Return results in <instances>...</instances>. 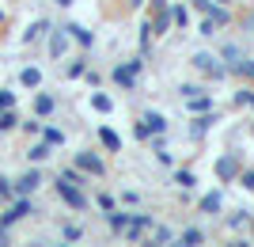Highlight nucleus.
Listing matches in <instances>:
<instances>
[{
    "label": "nucleus",
    "instance_id": "obj_1",
    "mask_svg": "<svg viewBox=\"0 0 254 247\" xmlns=\"http://www.w3.org/2000/svg\"><path fill=\"white\" fill-rule=\"evenodd\" d=\"M190 69L201 76V80H209V84H220L224 76H228L220 54H209V50H193V54H190Z\"/></svg>",
    "mask_w": 254,
    "mask_h": 247
},
{
    "label": "nucleus",
    "instance_id": "obj_2",
    "mask_svg": "<svg viewBox=\"0 0 254 247\" xmlns=\"http://www.w3.org/2000/svg\"><path fill=\"white\" fill-rule=\"evenodd\" d=\"M53 190H57V198H61L72 213H87V209H91V198L84 194V186H72V183H64V179L53 175Z\"/></svg>",
    "mask_w": 254,
    "mask_h": 247
},
{
    "label": "nucleus",
    "instance_id": "obj_3",
    "mask_svg": "<svg viewBox=\"0 0 254 247\" xmlns=\"http://www.w3.org/2000/svg\"><path fill=\"white\" fill-rule=\"evenodd\" d=\"M212 171H216V179H220L224 186L235 183V179H239V171H243V156H239V152H224L220 160L212 164Z\"/></svg>",
    "mask_w": 254,
    "mask_h": 247
},
{
    "label": "nucleus",
    "instance_id": "obj_4",
    "mask_svg": "<svg viewBox=\"0 0 254 247\" xmlns=\"http://www.w3.org/2000/svg\"><path fill=\"white\" fill-rule=\"evenodd\" d=\"M72 164H76L84 175H91V179H106V160L99 156V152H91V149H80V152L72 156Z\"/></svg>",
    "mask_w": 254,
    "mask_h": 247
},
{
    "label": "nucleus",
    "instance_id": "obj_5",
    "mask_svg": "<svg viewBox=\"0 0 254 247\" xmlns=\"http://www.w3.org/2000/svg\"><path fill=\"white\" fill-rule=\"evenodd\" d=\"M68 46H72V38H68L64 27H53V31L46 34V54H50V61H64Z\"/></svg>",
    "mask_w": 254,
    "mask_h": 247
},
{
    "label": "nucleus",
    "instance_id": "obj_6",
    "mask_svg": "<svg viewBox=\"0 0 254 247\" xmlns=\"http://www.w3.org/2000/svg\"><path fill=\"white\" fill-rule=\"evenodd\" d=\"M152 225H156V217H152V213H133V209H129V225H126L122 236H126L129 244H140V236L152 232Z\"/></svg>",
    "mask_w": 254,
    "mask_h": 247
},
{
    "label": "nucleus",
    "instance_id": "obj_7",
    "mask_svg": "<svg viewBox=\"0 0 254 247\" xmlns=\"http://www.w3.org/2000/svg\"><path fill=\"white\" fill-rule=\"evenodd\" d=\"M220 122V114L216 110H205V114H193V122H190V129H186V137L190 141H205L209 137V129Z\"/></svg>",
    "mask_w": 254,
    "mask_h": 247
},
{
    "label": "nucleus",
    "instance_id": "obj_8",
    "mask_svg": "<svg viewBox=\"0 0 254 247\" xmlns=\"http://www.w3.org/2000/svg\"><path fill=\"white\" fill-rule=\"evenodd\" d=\"M197 213L201 217H224V190H205L197 198Z\"/></svg>",
    "mask_w": 254,
    "mask_h": 247
},
{
    "label": "nucleus",
    "instance_id": "obj_9",
    "mask_svg": "<svg viewBox=\"0 0 254 247\" xmlns=\"http://www.w3.org/2000/svg\"><path fill=\"white\" fill-rule=\"evenodd\" d=\"M31 110H34V118H53V114H57V95H50V91H42V87H38V91H34V103H31Z\"/></svg>",
    "mask_w": 254,
    "mask_h": 247
},
{
    "label": "nucleus",
    "instance_id": "obj_10",
    "mask_svg": "<svg viewBox=\"0 0 254 247\" xmlns=\"http://www.w3.org/2000/svg\"><path fill=\"white\" fill-rule=\"evenodd\" d=\"M205 244H209V232L197 228V225H190V228H182L179 236H175V244H171V247H205Z\"/></svg>",
    "mask_w": 254,
    "mask_h": 247
},
{
    "label": "nucleus",
    "instance_id": "obj_11",
    "mask_svg": "<svg viewBox=\"0 0 254 247\" xmlns=\"http://www.w3.org/2000/svg\"><path fill=\"white\" fill-rule=\"evenodd\" d=\"M11 183H15V194H27V198H31V194L38 190L46 179H42V171H38V167H27V171H23L19 179H11Z\"/></svg>",
    "mask_w": 254,
    "mask_h": 247
},
{
    "label": "nucleus",
    "instance_id": "obj_12",
    "mask_svg": "<svg viewBox=\"0 0 254 247\" xmlns=\"http://www.w3.org/2000/svg\"><path fill=\"white\" fill-rule=\"evenodd\" d=\"M110 84H118L122 91H137L140 76H133V73H129V65L122 61V65H114V69H110Z\"/></svg>",
    "mask_w": 254,
    "mask_h": 247
},
{
    "label": "nucleus",
    "instance_id": "obj_13",
    "mask_svg": "<svg viewBox=\"0 0 254 247\" xmlns=\"http://www.w3.org/2000/svg\"><path fill=\"white\" fill-rule=\"evenodd\" d=\"M64 31H68V38H72V42L80 46L84 54H87V50H91V46H95V34L87 31L84 23H64Z\"/></svg>",
    "mask_w": 254,
    "mask_h": 247
},
{
    "label": "nucleus",
    "instance_id": "obj_14",
    "mask_svg": "<svg viewBox=\"0 0 254 247\" xmlns=\"http://www.w3.org/2000/svg\"><path fill=\"white\" fill-rule=\"evenodd\" d=\"M243 57H247V50H243L239 42H224V46H220V61H224V69H228V73H232Z\"/></svg>",
    "mask_w": 254,
    "mask_h": 247
},
{
    "label": "nucleus",
    "instance_id": "obj_15",
    "mask_svg": "<svg viewBox=\"0 0 254 247\" xmlns=\"http://www.w3.org/2000/svg\"><path fill=\"white\" fill-rule=\"evenodd\" d=\"M42 69H38V65H27V69H19V87H27V91H38V87H42Z\"/></svg>",
    "mask_w": 254,
    "mask_h": 247
},
{
    "label": "nucleus",
    "instance_id": "obj_16",
    "mask_svg": "<svg viewBox=\"0 0 254 247\" xmlns=\"http://www.w3.org/2000/svg\"><path fill=\"white\" fill-rule=\"evenodd\" d=\"M53 31V23L50 19H34L31 27H27V31H23V46H34L38 42V38H46V34Z\"/></svg>",
    "mask_w": 254,
    "mask_h": 247
},
{
    "label": "nucleus",
    "instance_id": "obj_17",
    "mask_svg": "<svg viewBox=\"0 0 254 247\" xmlns=\"http://www.w3.org/2000/svg\"><path fill=\"white\" fill-rule=\"evenodd\" d=\"M148 19H152V34H171V27H175V23H171V4L167 8H156Z\"/></svg>",
    "mask_w": 254,
    "mask_h": 247
},
{
    "label": "nucleus",
    "instance_id": "obj_18",
    "mask_svg": "<svg viewBox=\"0 0 254 247\" xmlns=\"http://www.w3.org/2000/svg\"><path fill=\"white\" fill-rule=\"evenodd\" d=\"M182 103H186V110H190V114H205V110H216V103H212V91L190 95V99H182Z\"/></svg>",
    "mask_w": 254,
    "mask_h": 247
},
{
    "label": "nucleus",
    "instance_id": "obj_19",
    "mask_svg": "<svg viewBox=\"0 0 254 247\" xmlns=\"http://www.w3.org/2000/svg\"><path fill=\"white\" fill-rule=\"evenodd\" d=\"M171 183L182 186V190H197V186H201V183H197V175H193L190 167H171Z\"/></svg>",
    "mask_w": 254,
    "mask_h": 247
},
{
    "label": "nucleus",
    "instance_id": "obj_20",
    "mask_svg": "<svg viewBox=\"0 0 254 247\" xmlns=\"http://www.w3.org/2000/svg\"><path fill=\"white\" fill-rule=\"evenodd\" d=\"M99 145H103L110 156H118V152H122V137H118L110 126H99Z\"/></svg>",
    "mask_w": 254,
    "mask_h": 247
},
{
    "label": "nucleus",
    "instance_id": "obj_21",
    "mask_svg": "<svg viewBox=\"0 0 254 247\" xmlns=\"http://www.w3.org/2000/svg\"><path fill=\"white\" fill-rule=\"evenodd\" d=\"M152 38H156V34H152V19H140V31H137V54H144V57L152 54Z\"/></svg>",
    "mask_w": 254,
    "mask_h": 247
},
{
    "label": "nucleus",
    "instance_id": "obj_22",
    "mask_svg": "<svg viewBox=\"0 0 254 247\" xmlns=\"http://www.w3.org/2000/svg\"><path fill=\"white\" fill-rule=\"evenodd\" d=\"M224 225H228V232L247 228V225H251V209H232V213H224Z\"/></svg>",
    "mask_w": 254,
    "mask_h": 247
},
{
    "label": "nucleus",
    "instance_id": "obj_23",
    "mask_svg": "<svg viewBox=\"0 0 254 247\" xmlns=\"http://www.w3.org/2000/svg\"><path fill=\"white\" fill-rule=\"evenodd\" d=\"M171 23L175 31H190V4H171Z\"/></svg>",
    "mask_w": 254,
    "mask_h": 247
},
{
    "label": "nucleus",
    "instance_id": "obj_24",
    "mask_svg": "<svg viewBox=\"0 0 254 247\" xmlns=\"http://www.w3.org/2000/svg\"><path fill=\"white\" fill-rule=\"evenodd\" d=\"M91 110H95V114H114V95H106V91H91Z\"/></svg>",
    "mask_w": 254,
    "mask_h": 247
},
{
    "label": "nucleus",
    "instance_id": "obj_25",
    "mask_svg": "<svg viewBox=\"0 0 254 247\" xmlns=\"http://www.w3.org/2000/svg\"><path fill=\"white\" fill-rule=\"evenodd\" d=\"M50 156H53V145H50V141H38V145L27 149V160H31V164H46Z\"/></svg>",
    "mask_w": 254,
    "mask_h": 247
},
{
    "label": "nucleus",
    "instance_id": "obj_26",
    "mask_svg": "<svg viewBox=\"0 0 254 247\" xmlns=\"http://www.w3.org/2000/svg\"><path fill=\"white\" fill-rule=\"evenodd\" d=\"M228 76H232V80H247V84H254V57H243Z\"/></svg>",
    "mask_w": 254,
    "mask_h": 247
},
{
    "label": "nucleus",
    "instance_id": "obj_27",
    "mask_svg": "<svg viewBox=\"0 0 254 247\" xmlns=\"http://www.w3.org/2000/svg\"><path fill=\"white\" fill-rule=\"evenodd\" d=\"M87 69H91V65H87V54H80V57H72V61L64 65V76H68V80H80Z\"/></svg>",
    "mask_w": 254,
    "mask_h": 247
},
{
    "label": "nucleus",
    "instance_id": "obj_28",
    "mask_svg": "<svg viewBox=\"0 0 254 247\" xmlns=\"http://www.w3.org/2000/svg\"><path fill=\"white\" fill-rule=\"evenodd\" d=\"M140 118H144V122L152 126V133H167V129H171V122L163 118L159 110H140Z\"/></svg>",
    "mask_w": 254,
    "mask_h": 247
},
{
    "label": "nucleus",
    "instance_id": "obj_29",
    "mask_svg": "<svg viewBox=\"0 0 254 247\" xmlns=\"http://www.w3.org/2000/svg\"><path fill=\"white\" fill-rule=\"evenodd\" d=\"M57 179H64V183H72V186H87V179H91V175H84L80 171V167H61V171H57Z\"/></svg>",
    "mask_w": 254,
    "mask_h": 247
},
{
    "label": "nucleus",
    "instance_id": "obj_30",
    "mask_svg": "<svg viewBox=\"0 0 254 247\" xmlns=\"http://www.w3.org/2000/svg\"><path fill=\"white\" fill-rule=\"evenodd\" d=\"M103 217H106V225H110V232H114V236H122V232H126L129 209H126V213H122V209H114V213H103Z\"/></svg>",
    "mask_w": 254,
    "mask_h": 247
},
{
    "label": "nucleus",
    "instance_id": "obj_31",
    "mask_svg": "<svg viewBox=\"0 0 254 247\" xmlns=\"http://www.w3.org/2000/svg\"><path fill=\"white\" fill-rule=\"evenodd\" d=\"M11 129H19V110L15 107L0 110V133H11Z\"/></svg>",
    "mask_w": 254,
    "mask_h": 247
},
{
    "label": "nucleus",
    "instance_id": "obj_32",
    "mask_svg": "<svg viewBox=\"0 0 254 247\" xmlns=\"http://www.w3.org/2000/svg\"><path fill=\"white\" fill-rule=\"evenodd\" d=\"M152 240H156L159 247H171V244H175V232H171L167 225H159V221H156V225H152Z\"/></svg>",
    "mask_w": 254,
    "mask_h": 247
},
{
    "label": "nucleus",
    "instance_id": "obj_33",
    "mask_svg": "<svg viewBox=\"0 0 254 247\" xmlns=\"http://www.w3.org/2000/svg\"><path fill=\"white\" fill-rule=\"evenodd\" d=\"M61 236L68 240V244H80V240H84V225H76V221H64V225H61Z\"/></svg>",
    "mask_w": 254,
    "mask_h": 247
},
{
    "label": "nucleus",
    "instance_id": "obj_34",
    "mask_svg": "<svg viewBox=\"0 0 254 247\" xmlns=\"http://www.w3.org/2000/svg\"><path fill=\"white\" fill-rule=\"evenodd\" d=\"M133 137H137L140 145H148V141L156 137V133H152V126H148L144 118H137V122H133Z\"/></svg>",
    "mask_w": 254,
    "mask_h": 247
},
{
    "label": "nucleus",
    "instance_id": "obj_35",
    "mask_svg": "<svg viewBox=\"0 0 254 247\" xmlns=\"http://www.w3.org/2000/svg\"><path fill=\"white\" fill-rule=\"evenodd\" d=\"M95 205L103 209V213H114V209H118V198H114L110 190H99V194H95Z\"/></svg>",
    "mask_w": 254,
    "mask_h": 247
},
{
    "label": "nucleus",
    "instance_id": "obj_36",
    "mask_svg": "<svg viewBox=\"0 0 254 247\" xmlns=\"http://www.w3.org/2000/svg\"><path fill=\"white\" fill-rule=\"evenodd\" d=\"M42 141H50L53 149H61V145H64V129H57V126H42Z\"/></svg>",
    "mask_w": 254,
    "mask_h": 247
},
{
    "label": "nucleus",
    "instance_id": "obj_37",
    "mask_svg": "<svg viewBox=\"0 0 254 247\" xmlns=\"http://www.w3.org/2000/svg\"><path fill=\"white\" fill-rule=\"evenodd\" d=\"M251 99H254V87H239V91L232 95V107L243 110V107H251Z\"/></svg>",
    "mask_w": 254,
    "mask_h": 247
},
{
    "label": "nucleus",
    "instance_id": "obj_38",
    "mask_svg": "<svg viewBox=\"0 0 254 247\" xmlns=\"http://www.w3.org/2000/svg\"><path fill=\"white\" fill-rule=\"evenodd\" d=\"M11 198H15V183H11L8 175H0V202L8 205V202H11Z\"/></svg>",
    "mask_w": 254,
    "mask_h": 247
},
{
    "label": "nucleus",
    "instance_id": "obj_39",
    "mask_svg": "<svg viewBox=\"0 0 254 247\" xmlns=\"http://www.w3.org/2000/svg\"><path fill=\"white\" fill-rule=\"evenodd\" d=\"M175 91H179V99H190V95H201V91H209V87H205V84H179Z\"/></svg>",
    "mask_w": 254,
    "mask_h": 247
},
{
    "label": "nucleus",
    "instance_id": "obj_40",
    "mask_svg": "<svg viewBox=\"0 0 254 247\" xmlns=\"http://www.w3.org/2000/svg\"><path fill=\"white\" fill-rule=\"evenodd\" d=\"M19 129L27 137H42V118H31V122H19Z\"/></svg>",
    "mask_w": 254,
    "mask_h": 247
},
{
    "label": "nucleus",
    "instance_id": "obj_41",
    "mask_svg": "<svg viewBox=\"0 0 254 247\" xmlns=\"http://www.w3.org/2000/svg\"><path fill=\"white\" fill-rule=\"evenodd\" d=\"M197 31H201V34H205V38H212V34L220 31V27H216V23H212V19H209V15H197Z\"/></svg>",
    "mask_w": 254,
    "mask_h": 247
},
{
    "label": "nucleus",
    "instance_id": "obj_42",
    "mask_svg": "<svg viewBox=\"0 0 254 247\" xmlns=\"http://www.w3.org/2000/svg\"><path fill=\"white\" fill-rule=\"evenodd\" d=\"M235 183L243 186V190H251V194H254V167H243V171H239V179H235Z\"/></svg>",
    "mask_w": 254,
    "mask_h": 247
},
{
    "label": "nucleus",
    "instance_id": "obj_43",
    "mask_svg": "<svg viewBox=\"0 0 254 247\" xmlns=\"http://www.w3.org/2000/svg\"><path fill=\"white\" fill-rule=\"evenodd\" d=\"M190 11H193V15H209V11H212V0H190Z\"/></svg>",
    "mask_w": 254,
    "mask_h": 247
},
{
    "label": "nucleus",
    "instance_id": "obj_44",
    "mask_svg": "<svg viewBox=\"0 0 254 247\" xmlns=\"http://www.w3.org/2000/svg\"><path fill=\"white\" fill-rule=\"evenodd\" d=\"M8 107H15V91H11V87H0V110H8Z\"/></svg>",
    "mask_w": 254,
    "mask_h": 247
},
{
    "label": "nucleus",
    "instance_id": "obj_45",
    "mask_svg": "<svg viewBox=\"0 0 254 247\" xmlns=\"http://www.w3.org/2000/svg\"><path fill=\"white\" fill-rule=\"evenodd\" d=\"M122 202H126L129 209H137V205H140V190H126V194H122Z\"/></svg>",
    "mask_w": 254,
    "mask_h": 247
},
{
    "label": "nucleus",
    "instance_id": "obj_46",
    "mask_svg": "<svg viewBox=\"0 0 254 247\" xmlns=\"http://www.w3.org/2000/svg\"><path fill=\"white\" fill-rule=\"evenodd\" d=\"M156 160H159V164H163V167H175V156H171V152H167V149H159V152H156Z\"/></svg>",
    "mask_w": 254,
    "mask_h": 247
},
{
    "label": "nucleus",
    "instance_id": "obj_47",
    "mask_svg": "<svg viewBox=\"0 0 254 247\" xmlns=\"http://www.w3.org/2000/svg\"><path fill=\"white\" fill-rule=\"evenodd\" d=\"M84 80H87L91 87H99V84H103V73H95V69H87V73H84Z\"/></svg>",
    "mask_w": 254,
    "mask_h": 247
},
{
    "label": "nucleus",
    "instance_id": "obj_48",
    "mask_svg": "<svg viewBox=\"0 0 254 247\" xmlns=\"http://www.w3.org/2000/svg\"><path fill=\"white\" fill-rule=\"evenodd\" d=\"M228 247H254V240H232Z\"/></svg>",
    "mask_w": 254,
    "mask_h": 247
},
{
    "label": "nucleus",
    "instance_id": "obj_49",
    "mask_svg": "<svg viewBox=\"0 0 254 247\" xmlns=\"http://www.w3.org/2000/svg\"><path fill=\"white\" fill-rule=\"evenodd\" d=\"M140 4H148V0H126V8H129V11H137Z\"/></svg>",
    "mask_w": 254,
    "mask_h": 247
},
{
    "label": "nucleus",
    "instance_id": "obj_50",
    "mask_svg": "<svg viewBox=\"0 0 254 247\" xmlns=\"http://www.w3.org/2000/svg\"><path fill=\"white\" fill-rule=\"evenodd\" d=\"M140 247H159V244H156L152 236H140Z\"/></svg>",
    "mask_w": 254,
    "mask_h": 247
},
{
    "label": "nucleus",
    "instance_id": "obj_51",
    "mask_svg": "<svg viewBox=\"0 0 254 247\" xmlns=\"http://www.w3.org/2000/svg\"><path fill=\"white\" fill-rule=\"evenodd\" d=\"M53 4H57V8H72L76 0H53Z\"/></svg>",
    "mask_w": 254,
    "mask_h": 247
},
{
    "label": "nucleus",
    "instance_id": "obj_52",
    "mask_svg": "<svg viewBox=\"0 0 254 247\" xmlns=\"http://www.w3.org/2000/svg\"><path fill=\"white\" fill-rule=\"evenodd\" d=\"M212 4H224V8H232V0H212Z\"/></svg>",
    "mask_w": 254,
    "mask_h": 247
},
{
    "label": "nucleus",
    "instance_id": "obj_53",
    "mask_svg": "<svg viewBox=\"0 0 254 247\" xmlns=\"http://www.w3.org/2000/svg\"><path fill=\"white\" fill-rule=\"evenodd\" d=\"M247 228H251V236H254V213H251V225H247Z\"/></svg>",
    "mask_w": 254,
    "mask_h": 247
},
{
    "label": "nucleus",
    "instance_id": "obj_54",
    "mask_svg": "<svg viewBox=\"0 0 254 247\" xmlns=\"http://www.w3.org/2000/svg\"><path fill=\"white\" fill-rule=\"evenodd\" d=\"M251 34H254V15H251Z\"/></svg>",
    "mask_w": 254,
    "mask_h": 247
},
{
    "label": "nucleus",
    "instance_id": "obj_55",
    "mask_svg": "<svg viewBox=\"0 0 254 247\" xmlns=\"http://www.w3.org/2000/svg\"><path fill=\"white\" fill-rule=\"evenodd\" d=\"M0 23H4V8H0Z\"/></svg>",
    "mask_w": 254,
    "mask_h": 247
},
{
    "label": "nucleus",
    "instance_id": "obj_56",
    "mask_svg": "<svg viewBox=\"0 0 254 247\" xmlns=\"http://www.w3.org/2000/svg\"><path fill=\"white\" fill-rule=\"evenodd\" d=\"M31 247H42V244H38V240H34V244H31Z\"/></svg>",
    "mask_w": 254,
    "mask_h": 247
},
{
    "label": "nucleus",
    "instance_id": "obj_57",
    "mask_svg": "<svg viewBox=\"0 0 254 247\" xmlns=\"http://www.w3.org/2000/svg\"><path fill=\"white\" fill-rule=\"evenodd\" d=\"M251 110H254V99H251Z\"/></svg>",
    "mask_w": 254,
    "mask_h": 247
}]
</instances>
